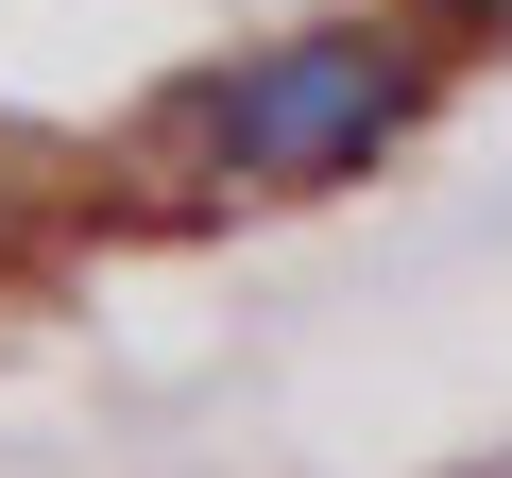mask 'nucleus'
Returning <instances> with one entry per match:
<instances>
[{"label": "nucleus", "mask_w": 512, "mask_h": 478, "mask_svg": "<svg viewBox=\"0 0 512 478\" xmlns=\"http://www.w3.org/2000/svg\"><path fill=\"white\" fill-rule=\"evenodd\" d=\"M410 103H427V35H393V18H308V35H274V52L171 86L154 137H171L205 188H342V171H376V154L410 137Z\"/></svg>", "instance_id": "f257e3e1"}, {"label": "nucleus", "mask_w": 512, "mask_h": 478, "mask_svg": "<svg viewBox=\"0 0 512 478\" xmlns=\"http://www.w3.org/2000/svg\"><path fill=\"white\" fill-rule=\"evenodd\" d=\"M512 0H410V35H495Z\"/></svg>", "instance_id": "f03ea898"}, {"label": "nucleus", "mask_w": 512, "mask_h": 478, "mask_svg": "<svg viewBox=\"0 0 512 478\" xmlns=\"http://www.w3.org/2000/svg\"><path fill=\"white\" fill-rule=\"evenodd\" d=\"M0 239H18V188H0Z\"/></svg>", "instance_id": "7ed1b4c3"}]
</instances>
